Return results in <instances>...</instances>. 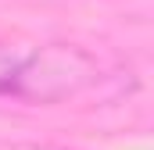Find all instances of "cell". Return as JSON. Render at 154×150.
Here are the masks:
<instances>
[{"mask_svg":"<svg viewBox=\"0 0 154 150\" xmlns=\"http://www.w3.org/2000/svg\"><path fill=\"white\" fill-rule=\"evenodd\" d=\"M0 150H65V147H47V143H18V140H0Z\"/></svg>","mask_w":154,"mask_h":150,"instance_id":"6da1fadb","label":"cell"}]
</instances>
